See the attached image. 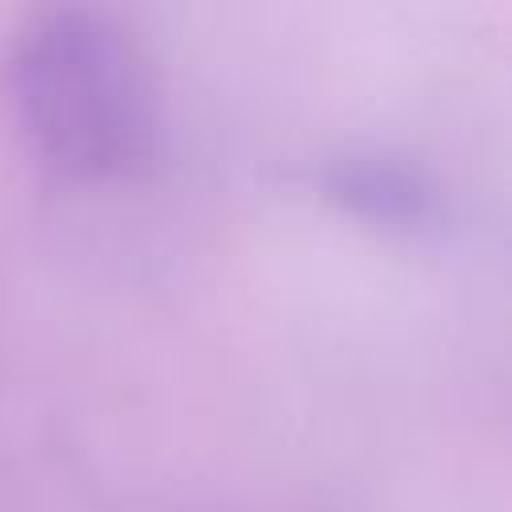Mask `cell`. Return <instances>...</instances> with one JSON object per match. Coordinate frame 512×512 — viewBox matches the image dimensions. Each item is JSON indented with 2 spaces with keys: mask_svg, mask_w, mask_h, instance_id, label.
Returning a JSON list of instances; mask_svg holds the SVG:
<instances>
[{
  "mask_svg": "<svg viewBox=\"0 0 512 512\" xmlns=\"http://www.w3.org/2000/svg\"><path fill=\"white\" fill-rule=\"evenodd\" d=\"M8 88L32 152L72 180H120L156 156L148 56L104 8L36 12L12 44Z\"/></svg>",
  "mask_w": 512,
  "mask_h": 512,
  "instance_id": "6da1fadb",
  "label": "cell"
},
{
  "mask_svg": "<svg viewBox=\"0 0 512 512\" xmlns=\"http://www.w3.org/2000/svg\"><path fill=\"white\" fill-rule=\"evenodd\" d=\"M336 192L348 196L356 208L376 212L384 220L424 216V200H428V192H420V184L404 168H384L380 160L344 168V176L336 180Z\"/></svg>",
  "mask_w": 512,
  "mask_h": 512,
  "instance_id": "7a4b0ae2",
  "label": "cell"
}]
</instances>
